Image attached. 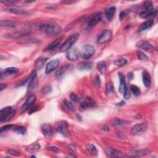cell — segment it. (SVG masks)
<instances>
[{
  "mask_svg": "<svg viewBox=\"0 0 158 158\" xmlns=\"http://www.w3.org/2000/svg\"><path fill=\"white\" fill-rule=\"evenodd\" d=\"M40 30L47 35H56L61 31V26L56 23H45L39 27Z\"/></svg>",
  "mask_w": 158,
  "mask_h": 158,
  "instance_id": "6da1fadb",
  "label": "cell"
},
{
  "mask_svg": "<svg viewBox=\"0 0 158 158\" xmlns=\"http://www.w3.org/2000/svg\"><path fill=\"white\" fill-rule=\"evenodd\" d=\"M143 9L140 14V16L142 19H146L151 16H156L157 11L154 9L152 1H147L143 4Z\"/></svg>",
  "mask_w": 158,
  "mask_h": 158,
  "instance_id": "7a4b0ae2",
  "label": "cell"
},
{
  "mask_svg": "<svg viewBox=\"0 0 158 158\" xmlns=\"http://www.w3.org/2000/svg\"><path fill=\"white\" fill-rule=\"evenodd\" d=\"M102 14L101 12H97L90 15L86 19L85 27L87 29H92L94 26L97 25L101 20Z\"/></svg>",
  "mask_w": 158,
  "mask_h": 158,
  "instance_id": "3957f363",
  "label": "cell"
},
{
  "mask_svg": "<svg viewBox=\"0 0 158 158\" xmlns=\"http://www.w3.org/2000/svg\"><path fill=\"white\" fill-rule=\"evenodd\" d=\"M79 38L78 33H75L72 35L70 38H69L67 40L61 45L59 50L61 52H66L71 48V47L74 45V44L77 41L78 38Z\"/></svg>",
  "mask_w": 158,
  "mask_h": 158,
  "instance_id": "277c9868",
  "label": "cell"
},
{
  "mask_svg": "<svg viewBox=\"0 0 158 158\" xmlns=\"http://www.w3.org/2000/svg\"><path fill=\"white\" fill-rule=\"evenodd\" d=\"M95 53V48L91 44H86L82 48L80 53L81 58L85 59H89Z\"/></svg>",
  "mask_w": 158,
  "mask_h": 158,
  "instance_id": "5b68a950",
  "label": "cell"
},
{
  "mask_svg": "<svg viewBox=\"0 0 158 158\" xmlns=\"http://www.w3.org/2000/svg\"><path fill=\"white\" fill-rule=\"evenodd\" d=\"M56 130L58 133L63 135L65 137H68L69 136V125L66 121H63L57 123L56 126Z\"/></svg>",
  "mask_w": 158,
  "mask_h": 158,
  "instance_id": "8992f818",
  "label": "cell"
},
{
  "mask_svg": "<svg viewBox=\"0 0 158 158\" xmlns=\"http://www.w3.org/2000/svg\"><path fill=\"white\" fill-rule=\"evenodd\" d=\"M29 77L30 79L29 82H28L27 91L30 92L33 91L38 85V78L37 75V72L36 71L33 72Z\"/></svg>",
  "mask_w": 158,
  "mask_h": 158,
  "instance_id": "52a82bcc",
  "label": "cell"
},
{
  "mask_svg": "<svg viewBox=\"0 0 158 158\" xmlns=\"http://www.w3.org/2000/svg\"><path fill=\"white\" fill-rule=\"evenodd\" d=\"M112 32L109 30H106L100 34L97 38V43L100 44H103L109 42L112 38Z\"/></svg>",
  "mask_w": 158,
  "mask_h": 158,
  "instance_id": "ba28073f",
  "label": "cell"
},
{
  "mask_svg": "<svg viewBox=\"0 0 158 158\" xmlns=\"http://www.w3.org/2000/svg\"><path fill=\"white\" fill-rule=\"evenodd\" d=\"M80 106L83 109H87L88 108H95L97 106V104L92 98L87 97L81 100Z\"/></svg>",
  "mask_w": 158,
  "mask_h": 158,
  "instance_id": "9c48e42d",
  "label": "cell"
},
{
  "mask_svg": "<svg viewBox=\"0 0 158 158\" xmlns=\"http://www.w3.org/2000/svg\"><path fill=\"white\" fill-rule=\"evenodd\" d=\"M36 99H37V97H36L35 95H32L29 96V97L27 98V100L25 101V102L21 107V110L22 111H25L27 110H29L33 106H34L33 104H35Z\"/></svg>",
  "mask_w": 158,
  "mask_h": 158,
  "instance_id": "30bf717a",
  "label": "cell"
},
{
  "mask_svg": "<svg viewBox=\"0 0 158 158\" xmlns=\"http://www.w3.org/2000/svg\"><path fill=\"white\" fill-rule=\"evenodd\" d=\"M60 64V60L59 59H54L51 60L47 64L46 68H45V73L47 74H49L50 73L53 72Z\"/></svg>",
  "mask_w": 158,
  "mask_h": 158,
  "instance_id": "8fae6325",
  "label": "cell"
},
{
  "mask_svg": "<svg viewBox=\"0 0 158 158\" xmlns=\"http://www.w3.org/2000/svg\"><path fill=\"white\" fill-rule=\"evenodd\" d=\"M147 128V126L145 123H140L133 126L131 128V132L134 135L144 133Z\"/></svg>",
  "mask_w": 158,
  "mask_h": 158,
  "instance_id": "7c38bea8",
  "label": "cell"
},
{
  "mask_svg": "<svg viewBox=\"0 0 158 158\" xmlns=\"http://www.w3.org/2000/svg\"><path fill=\"white\" fill-rule=\"evenodd\" d=\"M42 132L45 137L51 138L53 134L54 131L52 126L48 123H44L42 126Z\"/></svg>",
  "mask_w": 158,
  "mask_h": 158,
  "instance_id": "4fadbf2b",
  "label": "cell"
},
{
  "mask_svg": "<svg viewBox=\"0 0 158 158\" xmlns=\"http://www.w3.org/2000/svg\"><path fill=\"white\" fill-rule=\"evenodd\" d=\"M148 153V151L146 150H135L128 151L126 156L129 157H137L145 156Z\"/></svg>",
  "mask_w": 158,
  "mask_h": 158,
  "instance_id": "5bb4252c",
  "label": "cell"
},
{
  "mask_svg": "<svg viewBox=\"0 0 158 158\" xmlns=\"http://www.w3.org/2000/svg\"><path fill=\"white\" fill-rule=\"evenodd\" d=\"M136 44L137 47L139 48L142 49L145 51H147L151 52L154 50V48L153 47V45L146 41H140L137 42Z\"/></svg>",
  "mask_w": 158,
  "mask_h": 158,
  "instance_id": "9a60e30c",
  "label": "cell"
},
{
  "mask_svg": "<svg viewBox=\"0 0 158 158\" xmlns=\"http://www.w3.org/2000/svg\"><path fill=\"white\" fill-rule=\"evenodd\" d=\"M94 63L93 62H80L77 64V69L80 71H90L91 70L93 67Z\"/></svg>",
  "mask_w": 158,
  "mask_h": 158,
  "instance_id": "2e32d148",
  "label": "cell"
},
{
  "mask_svg": "<svg viewBox=\"0 0 158 158\" xmlns=\"http://www.w3.org/2000/svg\"><path fill=\"white\" fill-rule=\"evenodd\" d=\"M18 72V69L16 68V67H8V68H6L4 69L3 71H1V79L2 80L3 77H8L13 75L14 74H16Z\"/></svg>",
  "mask_w": 158,
  "mask_h": 158,
  "instance_id": "e0dca14e",
  "label": "cell"
},
{
  "mask_svg": "<svg viewBox=\"0 0 158 158\" xmlns=\"http://www.w3.org/2000/svg\"><path fill=\"white\" fill-rule=\"evenodd\" d=\"M80 53L76 49H73L69 50L66 53V58L69 61H76L78 59Z\"/></svg>",
  "mask_w": 158,
  "mask_h": 158,
  "instance_id": "ac0fdd59",
  "label": "cell"
},
{
  "mask_svg": "<svg viewBox=\"0 0 158 158\" xmlns=\"http://www.w3.org/2000/svg\"><path fill=\"white\" fill-rule=\"evenodd\" d=\"M62 40H63V38L61 37L56 39L55 41H54L51 43H50L46 48H44V51H53L56 49L59 46Z\"/></svg>",
  "mask_w": 158,
  "mask_h": 158,
  "instance_id": "d6986e66",
  "label": "cell"
},
{
  "mask_svg": "<svg viewBox=\"0 0 158 158\" xmlns=\"http://www.w3.org/2000/svg\"><path fill=\"white\" fill-rule=\"evenodd\" d=\"M29 33L26 32H13L9 33V34H6L3 36L4 38L6 39H14V38H18L19 37H22L27 35Z\"/></svg>",
  "mask_w": 158,
  "mask_h": 158,
  "instance_id": "ffe728a7",
  "label": "cell"
},
{
  "mask_svg": "<svg viewBox=\"0 0 158 158\" xmlns=\"http://www.w3.org/2000/svg\"><path fill=\"white\" fill-rule=\"evenodd\" d=\"M71 68H72V66L71 64H66L65 66H62L61 67H60L59 69H58V71L56 72V78H60L61 77L64 75Z\"/></svg>",
  "mask_w": 158,
  "mask_h": 158,
  "instance_id": "44dd1931",
  "label": "cell"
},
{
  "mask_svg": "<svg viewBox=\"0 0 158 158\" xmlns=\"http://www.w3.org/2000/svg\"><path fill=\"white\" fill-rule=\"evenodd\" d=\"M13 111L12 106H7L0 111V121L4 122L5 118Z\"/></svg>",
  "mask_w": 158,
  "mask_h": 158,
  "instance_id": "7402d4cb",
  "label": "cell"
},
{
  "mask_svg": "<svg viewBox=\"0 0 158 158\" xmlns=\"http://www.w3.org/2000/svg\"><path fill=\"white\" fill-rule=\"evenodd\" d=\"M118 77L120 78V87H119V91L121 93H123L125 92L126 89L127 88L126 85V78L124 75L121 72L118 73Z\"/></svg>",
  "mask_w": 158,
  "mask_h": 158,
  "instance_id": "603a6c76",
  "label": "cell"
},
{
  "mask_svg": "<svg viewBox=\"0 0 158 158\" xmlns=\"http://www.w3.org/2000/svg\"><path fill=\"white\" fill-rule=\"evenodd\" d=\"M143 82L146 87H150L151 84V79L149 72L145 71L143 72Z\"/></svg>",
  "mask_w": 158,
  "mask_h": 158,
  "instance_id": "cb8c5ba5",
  "label": "cell"
},
{
  "mask_svg": "<svg viewBox=\"0 0 158 158\" xmlns=\"http://www.w3.org/2000/svg\"><path fill=\"white\" fill-rule=\"evenodd\" d=\"M47 59H48L47 58L44 57H40L37 59L35 63V69L37 70H41L42 68H43L44 64L46 63Z\"/></svg>",
  "mask_w": 158,
  "mask_h": 158,
  "instance_id": "d4e9b609",
  "label": "cell"
},
{
  "mask_svg": "<svg viewBox=\"0 0 158 158\" xmlns=\"http://www.w3.org/2000/svg\"><path fill=\"white\" fill-rule=\"evenodd\" d=\"M106 152L109 156L113 157H122L123 156V154L121 151L114 149L107 148L106 150Z\"/></svg>",
  "mask_w": 158,
  "mask_h": 158,
  "instance_id": "484cf974",
  "label": "cell"
},
{
  "mask_svg": "<svg viewBox=\"0 0 158 158\" xmlns=\"http://www.w3.org/2000/svg\"><path fill=\"white\" fill-rule=\"evenodd\" d=\"M128 122L126 121L121 120L119 118H112V120L111 121V123L112 126H126L127 124H128Z\"/></svg>",
  "mask_w": 158,
  "mask_h": 158,
  "instance_id": "4316f807",
  "label": "cell"
},
{
  "mask_svg": "<svg viewBox=\"0 0 158 158\" xmlns=\"http://www.w3.org/2000/svg\"><path fill=\"white\" fill-rule=\"evenodd\" d=\"M154 20H149L145 22L143 24L140 25L138 29V32H143L146 30H148L153 25Z\"/></svg>",
  "mask_w": 158,
  "mask_h": 158,
  "instance_id": "83f0119b",
  "label": "cell"
},
{
  "mask_svg": "<svg viewBox=\"0 0 158 158\" xmlns=\"http://www.w3.org/2000/svg\"><path fill=\"white\" fill-rule=\"evenodd\" d=\"M116 11V8L115 6H112L107 9L105 11V15L106 18L108 20H111L112 19L114 18L115 13Z\"/></svg>",
  "mask_w": 158,
  "mask_h": 158,
  "instance_id": "f1b7e54d",
  "label": "cell"
},
{
  "mask_svg": "<svg viewBox=\"0 0 158 158\" xmlns=\"http://www.w3.org/2000/svg\"><path fill=\"white\" fill-rule=\"evenodd\" d=\"M5 11H6V12L15 14L17 15H28L29 14V13L27 12V11H25L16 9V8H9V9H5Z\"/></svg>",
  "mask_w": 158,
  "mask_h": 158,
  "instance_id": "f546056e",
  "label": "cell"
},
{
  "mask_svg": "<svg viewBox=\"0 0 158 158\" xmlns=\"http://www.w3.org/2000/svg\"><path fill=\"white\" fill-rule=\"evenodd\" d=\"M1 26L7 28H14L18 26L17 23L10 20H1Z\"/></svg>",
  "mask_w": 158,
  "mask_h": 158,
  "instance_id": "4dcf8cb0",
  "label": "cell"
},
{
  "mask_svg": "<svg viewBox=\"0 0 158 158\" xmlns=\"http://www.w3.org/2000/svg\"><path fill=\"white\" fill-rule=\"evenodd\" d=\"M97 69L101 74H105L106 72V66L105 62L103 61H99L97 64Z\"/></svg>",
  "mask_w": 158,
  "mask_h": 158,
  "instance_id": "1f68e13d",
  "label": "cell"
},
{
  "mask_svg": "<svg viewBox=\"0 0 158 158\" xmlns=\"http://www.w3.org/2000/svg\"><path fill=\"white\" fill-rule=\"evenodd\" d=\"M14 132L17 134L24 135L26 132V128L21 126H16L14 128Z\"/></svg>",
  "mask_w": 158,
  "mask_h": 158,
  "instance_id": "d6a6232c",
  "label": "cell"
},
{
  "mask_svg": "<svg viewBox=\"0 0 158 158\" xmlns=\"http://www.w3.org/2000/svg\"><path fill=\"white\" fill-rule=\"evenodd\" d=\"M64 108L68 110L69 111H74V107L73 104L69 101L67 100H64Z\"/></svg>",
  "mask_w": 158,
  "mask_h": 158,
  "instance_id": "836d02e7",
  "label": "cell"
},
{
  "mask_svg": "<svg viewBox=\"0 0 158 158\" xmlns=\"http://www.w3.org/2000/svg\"><path fill=\"white\" fill-rule=\"evenodd\" d=\"M87 150L90 153H91L92 154H96L98 153V151L97 148H96V146L92 144L88 145L87 146Z\"/></svg>",
  "mask_w": 158,
  "mask_h": 158,
  "instance_id": "e575fe53",
  "label": "cell"
},
{
  "mask_svg": "<svg viewBox=\"0 0 158 158\" xmlns=\"http://www.w3.org/2000/svg\"><path fill=\"white\" fill-rule=\"evenodd\" d=\"M127 63V60L125 58H118L116 59L114 62V64L116 66H118V67H122L123 66H125Z\"/></svg>",
  "mask_w": 158,
  "mask_h": 158,
  "instance_id": "d590c367",
  "label": "cell"
},
{
  "mask_svg": "<svg viewBox=\"0 0 158 158\" xmlns=\"http://www.w3.org/2000/svg\"><path fill=\"white\" fill-rule=\"evenodd\" d=\"M40 148H41L40 145L37 143V144L31 145L29 147V148H28L27 151L29 152H32V153H34V152H36L38 151L39 150H40Z\"/></svg>",
  "mask_w": 158,
  "mask_h": 158,
  "instance_id": "8d00e7d4",
  "label": "cell"
},
{
  "mask_svg": "<svg viewBox=\"0 0 158 158\" xmlns=\"http://www.w3.org/2000/svg\"><path fill=\"white\" fill-rule=\"evenodd\" d=\"M130 90H131L132 93L135 96H136V97L140 95V94H141V91H140V88L138 87H137L136 85H131L130 86Z\"/></svg>",
  "mask_w": 158,
  "mask_h": 158,
  "instance_id": "74e56055",
  "label": "cell"
},
{
  "mask_svg": "<svg viewBox=\"0 0 158 158\" xmlns=\"http://www.w3.org/2000/svg\"><path fill=\"white\" fill-rule=\"evenodd\" d=\"M137 57L141 61H148L149 60V58L143 52L140 51H139L137 53Z\"/></svg>",
  "mask_w": 158,
  "mask_h": 158,
  "instance_id": "f35d334b",
  "label": "cell"
},
{
  "mask_svg": "<svg viewBox=\"0 0 158 158\" xmlns=\"http://www.w3.org/2000/svg\"><path fill=\"white\" fill-rule=\"evenodd\" d=\"M106 93L110 94L114 92V86L111 82L108 83L106 85Z\"/></svg>",
  "mask_w": 158,
  "mask_h": 158,
  "instance_id": "ab89813d",
  "label": "cell"
},
{
  "mask_svg": "<svg viewBox=\"0 0 158 158\" xmlns=\"http://www.w3.org/2000/svg\"><path fill=\"white\" fill-rule=\"evenodd\" d=\"M1 3L6 6H13L17 3H19V1H14V0H8V1H1Z\"/></svg>",
  "mask_w": 158,
  "mask_h": 158,
  "instance_id": "60d3db41",
  "label": "cell"
},
{
  "mask_svg": "<svg viewBox=\"0 0 158 158\" xmlns=\"http://www.w3.org/2000/svg\"><path fill=\"white\" fill-rule=\"evenodd\" d=\"M13 127H14V125H12V124H9V125H6V126L2 127L1 128V129H0V133H2L3 132L8 130H9L10 128H11Z\"/></svg>",
  "mask_w": 158,
  "mask_h": 158,
  "instance_id": "b9f144b4",
  "label": "cell"
},
{
  "mask_svg": "<svg viewBox=\"0 0 158 158\" xmlns=\"http://www.w3.org/2000/svg\"><path fill=\"white\" fill-rule=\"evenodd\" d=\"M51 92H52V87H51V86H50V85L45 86L42 89V92L43 94H48Z\"/></svg>",
  "mask_w": 158,
  "mask_h": 158,
  "instance_id": "7bdbcfd3",
  "label": "cell"
},
{
  "mask_svg": "<svg viewBox=\"0 0 158 158\" xmlns=\"http://www.w3.org/2000/svg\"><path fill=\"white\" fill-rule=\"evenodd\" d=\"M93 83L95 86L97 87H99L100 85H101V80H100V78L97 75H96L94 78H93Z\"/></svg>",
  "mask_w": 158,
  "mask_h": 158,
  "instance_id": "ee69618b",
  "label": "cell"
},
{
  "mask_svg": "<svg viewBox=\"0 0 158 158\" xmlns=\"http://www.w3.org/2000/svg\"><path fill=\"white\" fill-rule=\"evenodd\" d=\"M123 97H124V98H125L126 99H130V97H131L130 92V91L127 88L126 89L125 92H124V93H123Z\"/></svg>",
  "mask_w": 158,
  "mask_h": 158,
  "instance_id": "f6af8a7d",
  "label": "cell"
},
{
  "mask_svg": "<svg viewBox=\"0 0 158 158\" xmlns=\"http://www.w3.org/2000/svg\"><path fill=\"white\" fill-rule=\"evenodd\" d=\"M69 97L71 98V99L72 101H74V102H76V101H78L79 100L78 97H77V95L76 94H75L74 93H72L70 96H69Z\"/></svg>",
  "mask_w": 158,
  "mask_h": 158,
  "instance_id": "bcb514c9",
  "label": "cell"
},
{
  "mask_svg": "<svg viewBox=\"0 0 158 158\" xmlns=\"http://www.w3.org/2000/svg\"><path fill=\"white\" fill-rule=\"evenodd\" d=\"M16 110H13L12 111H11V112H10V113L6 116V117L5 118V120H4V121H8V120H9V119H11V118H12L14 115H15V114H16Z\"/></svg>",
  "mask_w": 158,
  "mask_h": 158,
  "instance_id": "7dc6e473",
  "label": "cell"
},
{
  "mask_svg": "<svg viewBox=\"0 0 158 158\" xmlns=\"http://www.w3.org/2000/svg\"><path fill=\"white\" fill-rule=\"evenodd\" d=\"M8 153L13 156H19L20 154L19 153V152L13 150H8Z\"/></svg>",
  "mask_w": 158,
  "mask_h": 158,
  "instance_id": "c3c4849f",
  "label": "cell"
},
{
  "mask_svg": "<svg viewBox=\"0 0 158 158\" xmlns=\"http://www.w3.org/2000/svg\"><path fill=\"white\" fill-rule=\"evenodd\" d=\"M67 148L73 151H76L77 150V147H76V146L74 145V144H72V143H69V144H67Z\"/></svg>",
  "mask_w": 158,
  "mask_h": 158,
  "instance_id": "681fc988",
  "label": "cell"
},
{
  "mask_svg": "<svg viewBox=\"0 0 158 158\" xmlns=\"http://www.w3.org/2000/svg\"><path fill=\"white\" fill-rule=\"evenodd\" d=\"M48 150L54 152V153H58V152H59V148L56 147V146H49V147H48Z\"/></svg>",
  "mask_w": 158,
  "mask_h": 158,
  "instance_id": "f907efd6",
  "label": "cell"
},
{
  "mask_svg": "<svg viewBox=\"0 0 158 158\" xmlns=\"http://www.w3.org/2000/svg\"><path fill=\"white\" fill-rule=\"evenodd\" d=\"M126 16V14L125 11H121V13H120V15H119V19H120L121 21H122L124 19Z\"/></svg>",
  "mask_w": 158,
  "mask_h": 158,
  "instance_id": "816d5d0a",
  "label": "cell"
},
{
  "mask_svg": "<svg viewBox=\"0 0 158 158\" xmlns=\"http://www.w3.org/2000/svg\"><path fill=\"white\" fill-rule=\"evenodd\" d=\"M37 109H38L37 106H33L32 107V108L29 110V114H30L33 113V112H34L35 111H36L37 110Z\"/></svg>",
  "mask_w": 158,
  "mask_h": 158,
  "instance_id": "f5cc1de1",
  "label": "cell"
},
{
  "mask_svg": "<svg viewBox=\"0 0 158 158\" xmlns=\"http://www.w3.org/2000/svg\"><path fill=\"white\" fill-rule=\"evenodd\" d=\"M6 88V85L5 84L3 83L0 84V90H1V91H3V90Z\"/></svg>",
  "mask_w": 158,
  "mask_h": 158,
  "instance_id": "db71d44e",
  "label": "cell"
},
{
  "mask_svg": "<svg viewBox=\"0 0 158 158\" xmlns=\"http://www.w3.org/2000/svg\"><path fill=\"white\" fill-rule=\"evenodd\" d=\"M101 128H102V130H104V131H109V128L106 125L103 126L102 127H101Z\"/></svg>",
  "mask_w": 158,
  "mask_h": 158,
  "instance_id": "11a10c76",
  "label": "cell"
},
{
  "mask_svg": "<svg viewBox=\"0 0 158 158\" xmlns=\"http://www.w3.org/2000/svg\"><path fill=\"white\" fill-rule=\"evenodd\" d=\"M61 3H63V4H72V3H75V1H62Z\"/></svg>",
  "mask_w": 158,
  "mask_h": 158,
  "instance_id": "9f6ffc18",
  "label": "cell"
},
{
  "mask_svg": "<svg viewBox=\"0 0 158 158\" xmlns=\"http://www.w3.org/2000/svg\"><path fill=\"white\" fill-rule=\"evenodd\" d=\"M125 103H126L125 101H121L120 103H117V106H123L124 104H125Z\"/></svg>",
  "mask_w": 158,
  "mask_h": 158,
  "instance_id": "6f0895ef",
  "label": "cell"
},
{
  "mask_svg": "<svg viewBox=\"0 0 158 158\" xmlns=\"http://www.w3.org/2000/svg\"><path fill=\"white\" fill-rule=\"evenodd\" d=\"M117 135H118V136L120 138H122V137H125V135H124L123 133L121 132H117Z\"/></svg>",
  "mask_w": 158,
  "mask_h": 158,
  "instance_id": "680465c9",
  "label": "cell"
},
{
  "mask_svg": "<svg viewBox=\"0 0 158 158\" xmlns=\"http://www.w3.org/2000/svg\"><path fill=\"white\" fill-rule=\"evenodd\" d=\"M77 117L78 118V121H82V117L80 116V114H77Z\"/></svg>",
  "mask_w": 158,
  "mask_h": 158,
  "instance_id": "91938a15",
  "label": "cell"
},
{
  "mask_svg": "<svg viewBox=\"0 0 158 158\" xmlns=\"http://www.w3.org/2000/svg\"><path fill=\"white\" fill-rule=\"evenodd\" d=\"M32 157H35V156H32Z\"/></svg>",
  "mask_w": 158,
  "mask_h": 158,
  "instance_id": "94428289",
  "label": "cell"
}]
</instances>
